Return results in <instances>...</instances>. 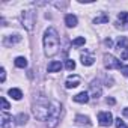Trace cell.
<instances>
[{"mask_svg":"<svg viewBox=\"0 0 128 128\" xmlns=\"http://www.w3.org/2000/svg\"><path fill=\"white\" fill-rule=\"evenodd\" d=\"M60 47V41H59V35L56 32L54 27H48L44 33V51L47 56L53 57Z\"/></svg>","mask_w":128,"mask_h":128,"instance_id":"6da1fadb","label":"cell"},{"mask_svg":"<svg viewBox=\"0 0 128 128\" xmlns=\"http://www.w3.org/2000/svg\"><path fill=\"white\" fill-rule=\"evenodd\" d=\"M51 113H53V104H51V101H48L47 98L41 96V98L33 104V114L36 116V119H39V120H47V119H50Z\"/></svg>","mask_w":128,"mask_h":128,"instance_id":"7a4b0ae2","label":"cell"},{"mask_svg":"<svg viewBox=\"0 0 128 128\" xmlns=\"http://www.w3.org/2000/svg\"><path fill=\"white\" fill-rule=\"evenodd\" d=\"M35 21H36V14L35 11L29 9V11H23L21 12V23L24 26V29L27 32H32L35 27Z\"/></svg>","mask_w":128,"mask_h":128,"instance_id":"3957f363","label":"cell"},{"mask_svg":"<svg viewBox=\"0 0 128 128\" xmlns=\"http://www.w3.org/2000/svg\"><path fill=\"white\" fill-rule=\"evenodd\" d=\"M51 104H53V113H51V116H50V128H54L56 125H57V122H59V116H60V112H62V106L57 102V101H51Z\"/></svg>","mask_w":128,"mask_h":128,"instance_id":"277c9868","label":"cell"},{"mask_svg":"<svg viewBox=\"0 0 128 128\" xmlns=\"http://www.w3.org/2000/svg\"><path fill=\"white\" fill-rule=\"evenodd\" d=\"M104 66H106L107 70H114V68L120 70L124 65L120 63V60H118L114 56H112V54H104Z\"/></svg>","mask_w":128,"mask_h":128,"instance_id":"5b68a950","label":"cell"},{"mask_svg":"<svg viewBox=\"0 0 128 128\" xmlns=\"http://www.w3.org/2000/svg\"><path fill=\"white\" fill-rule=\"evenodd\" d=\"M98 120H100L101 126H110L113 124V116L108 112H101V113H98Z\"/></svg>","mask_w":128,"mask_h":128,"instance_id":"8992f818","label":"cell"},{"mask_svg":"<svg viewBox=\"0 0 128 128\" xmlns=\"http://www.w3.org/2000/svg\"><path fill=\"white\" fill-rule=\"evenodd\" d=\"M80 80H82V78H80L78 76H76V74H74V76H70V77L66 78V84H65V86H66V89L77 88V86L80 84Z\"/></svg>","mask_w":128,"mask_h":128,"instance_id":"52a82bcc","label":"cell"},{"mask_svg":"<svg viewBox=\"0 0 128 128\" xmlns=\"http://www.w3.org/2000/svg\"><path fill=\"white\" fill-rule=\"evenodd\" d=\"M94 62H95V57H94V54H90V53H88V51L82 53V63H83L84 66H90Z\"/></svg>","mask_w":128,"mask_h":128,"instance_id":"ba28073f","label":"cell"},{"mask_svg":"<svg viewBox=\"0 0 128 128\" xmlns=\"http://www.w3.org/2000/svg\"><path fill=\"white\" fill-rule=\"evenodd\" d=\"M20 41H21V36H20V35H9V36L5 38L3 44H5V45H14V44H17V42H20Z\"/></svg>","mask_w":128,"mask_h":128,"instance_id":"9c48e42d","label":"cell"},{"mask_svg":"<svg viewBox=\"0 0 128 128\" xmlns=\"http://www.w3.org/2000/svg\"><path fill=\"white\" fill-rule=\"evenodd\" d=\"M74 101L76 102H80V104H86L88 101H89V94L88 92H80V94H77L76 96H74Z\"/></svg>","mask_w":128,"mask_h":128,"instance_id":"30bf717a","label":"cell"},{"mask_svg":"<svg viewBox=\"0 0 128 128\" xmlns=\"http://www.w3.org/2000/svg\"><path fill=\"white\" fill-rule=\"evenodd\" d=\"M65 24H66L68 27H76V26H77V17L72 15V14L65 15Z\"/></svg>","mask_w":128,"mask_h":128,"instance_id":"8fae6325","label":"cell"},{"mask_svg":"<svg viewBox=\"0 0 128 128\" xmlns=\"http://www.w3.org/2000/svg\"><path fill=\"white\" fill-rule=\"evenodd\" d=\"M76 124L77 125H86V126H90V120L88 116H83V114H77L76 116Z\"/></svg>","mask_w":128,"mask_h":128,"instance_id":"7c38bea8","label":"cell"},{"mask_svg":"<svg viewBox=\"0 0 128 128\" xmlns=\"http://www.w3.org/2000/svg\"><path fill=\"white\" fill-rule=\"evenodd\" d=\"M60 68H62V63L60 62H57V60H53V62H50L48 63V72H57V71H60Z\"/></svg>","mask_w":128,"mask_h":128,"instance_id":"4fadbf2b","label":"cell"},{"mask_svg":"<svg viewBox=\"0 0 128 128\" xmlns=\"http://www.w3.org/2000/svg\"><path fill=\"white\" fill-rule=\"evenodd\" d=\"M11 122H12V116L8 114V113H3L2 114V125H0V128H9Z\"/></svg>","mask_w":128,"mask_h":128,"instance_id":"5bb4252c","label":"cell"},{"mask_svg":"<svg viewBox=\"0 0 128 128\" xmlns=\"http://www.w3.org/2000/svg\"><path fill=\"white\" fill-rule=\"evenodd\" d=\"M118 48L120 50H126L128 48V38L126 36H119L118 38Z\"/></svg>","mask_w":128,"mask_h":128,"instance_id":"9a60e30c","label":"cell"},{"mask_svg":"<svg viewBox=\"0 0 128 128\" xmlns=\"http://www.w3.org/2000/svg\"><path fill=\"white\" fill-rule=\"evenodd\" d=\"M14 63H15V66H18V68H26V66H27V59L23 57V56H18V57L14 60Z\"/></svg>","mask_w":128,"mask_h":128,"instance_id":"2e32d148","label":"cell"},{"mask_svg":"<svg viewBox=\"0 0 128 128\" xmlns=\"http://www.w3.org/2000/svg\"><path fill=\"white\" fill-rule=\"evenodd\" d=\"M8 94H9L14 100H17V101H18V100H21V96H23V92H21L20 89H15V88L9 89V92H8Z\"/></svg>","mask_w":128,"mask_h":128,"instance_id":"e0dca14e","label":"cell"},{"mask_svg":"<svg viewBox=\"0 0 128 128\" xmlns=\"http://www.w3.org/2000/svg\"><path fill=\"white\" fill-rule=\"evenodd\" d=\"M94 23H95V24H104V23H108V15H107L106 12H102L100 17H96V18L94 20Z\"/></svg>","mask_w":128,"mask_h":128,"instance_id":"ac0fdd59","label":"cell"},{"mask_svg":"<svg viewBox=\"0 0 128 128\" xmlns=\"http://www.w3.org/2000/svg\"><path fill=\"white\" fill-rule=\"evenodd\" d=\"M27 119H29V116H27L26 113H20V114L15 118V122H17V125H23V124L27 122Z\"/></svg>","mask_w":128,"mask_h":128,"instance_id":"d6986e66","label":"cell"},{"mask_svg":"<svg viewBox=\"0 0 128 128\" xmlns=\"http://www.w3.org/2000/svg\"><path fill=\"white\" fill-rule=\"evenodd\" d=\"M84 42H86V39L83 36H80V38H77V39L72 41V45L74 47H80V45H84Z\"/></svg>","mask_w":128,"mask_h":128,"instance_id":"ffe728a7","label":"cell"},{"mask_svg":"<svg viewBox=\"0 0 128 128\" xmlns=\"http://www.w3.org/2000/svg\"><path fill=\"white\" fill-rule=\"evenodd\" d=\"M118 18H119L122 23L128 24V12H119V14H118Z\"/></svg>","mask_w":128,"mask_h":128,"instance_id":"44dd1931","label":"cell"},{"mask_svg":"<svg viewBox=\"0 0 128 128\" xmlns=\"http://www.w3.org/2000/svg\"><path fill=\"white\" fill-rule=\"evenodd\" d=\"M65 66H66V70H68V71H72V70L76 68V62H74V60H71V59H68V60H66V63H65Z\"/></svg>","mask_w":128,"mask_h":128,"instance_id":"7402d4cb","label":"cell"},{"mask_svg":"<svg viewBox=\"0 0 128 128\" xmlns=\"http://www.w3.org/2000/svg\"><path fill=\"white\" fill-rule=\"evenodd\" d=\"M116 128H128V126H126V124H125L120 118H118V119H116Z\"/></svg>","mask_w":128,"mask_h":128,"instance_id":"603a6c76","label":"cell"},{"mask_svg":"<svg viewBox=\"0 0 128 128\" xmlns=\"http://www.w3.org/2000/svg\"><path fill=\"white\" fill-rule=\"evenodd\" d=\"M5 78H6V71H5V68H2V71H0V82H5Z\"/></svg>","mask_w":128,"mask_h":128,"instance_id":"cb8c5ba5","label":"cell"},{"mask_svg":"<svg viewBox=\"0 0 128 128\" xmlns=\"http://www.w3.org/2000/svg\"><path fill=\"white\" fill-rule=\"evenodd\" d=\"M2 107H3V110H8L9 108V102L6 101V98H2Z\"/></svg>","mask_w":128,"mask_h":128,"instance_id":"d4e9b609","label":"cell"},{"mask_svg":"<svg viewBox=\"0 0 128 128\" xmlns=\"http://www.w3.org/2000/svg\"><path fill=\"white\" fill-rule=\"evenodd\" d=\"M104 45H106V47H108V48H110V47H112V45H113V41H112V39H110V38H107V39H104Z\"/></svg>","mask_w":128,"mask_h":128,"instance_id":"484cf974","label":"cell"},{"mask_svg":"<svg viewBox=\"0 0 128 128\" xmlns=\"http://www.w3.org/2000/svg\"><path fill=\"white\" fill-rule=\"evenodd\" d=\"M120 72L125 76V77H128V65H125V66H122L120 68Z\"/></svg>","mask_w":128,"mask_h":128,"instance_id":"4316f807","label":"cell"},{"mask_svg":"<svg viewBox=\"0 0 128 128\" xmlns=\"http://www.w3.org/2000/svg\"><path fill=\"white\" fill-rule=\"evenodd\" d=\"M120 57H122V59H124V60H126V59H128V48H126V50H124V51H122V54H120Z\"/></svg>","mask_w":128,"mask_h":128,"instance_id":"83f0119b","label":"cell"},{"mask_svg":"<svg viewBox=\"0 0 128 128\" xmlns=\"http://www.w3.org/2000/svg\"><path fill=\"white\" fill-rule=\"evenodd\" d=\"M106 101H107V104H112V106H113V104L116 102V101H114V98H107Z\"/></svg>","mask_w":128,"mask_h":128,"instance_id":"f1b7e54d","label":"cell"},{"mask_svg":"<svg viewBox=\"0 0 128 128\" xmlns=\"http://www.w3.org/2000/svg\"><path fill=\"white\" fill-rule=\"evenodd\" d=\"M124 116H125V118H128V107H126V108H124Z\"/></svg>","mask_w":128,"mask_h":128,"instance_id":"f546056e","label":"cell"}]
</instances>
